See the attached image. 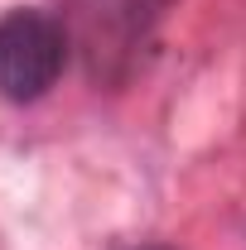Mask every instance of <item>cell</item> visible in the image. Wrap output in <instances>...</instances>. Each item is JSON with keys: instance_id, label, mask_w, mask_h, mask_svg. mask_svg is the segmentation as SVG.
Listing matches in <instances>:
<instances>
[{"instance_id": "cell-3", "label": "cell", "mask_w": 246, "mask_h": 250, "mask_svg": "<svg viewBox=\"0 0 246 250\" xmlns=\"http://www.w3.org/2000/svg\"><path fill=\"white\" fill-rule=\"evenodd\" d=\"M154 250H159V246H154Z\"/></svg>"}, {"instance_id": "cell-2", "label": "cell", "mask_w": 246, "mask_h": 250, "mask_svg": "<svg viewBox=\"0 0 246 250\" xmlns=\"http://www.w3.org/2000/svg\"><path fill=\"white\" fill-rule=\"evenodd\" d=\"M68 24L49 10L15 5L0 15V96L15 106H29L63 77L68 62Z\"/></svg>"}, {"instance_id": "cell-1", "label": "cell", "mask_w": 246, "mask_h": 250, "mask_svg": "<svg viewBox=\"0 0 246 250\" xmlns=\"http://www.w3.org/2000/svg\"><path fill=\"white\" fill-rule=\"evenodd\" d=\"M174 0H68V39H77L92 82H125Z\"/></svg>"}]
</instances>
